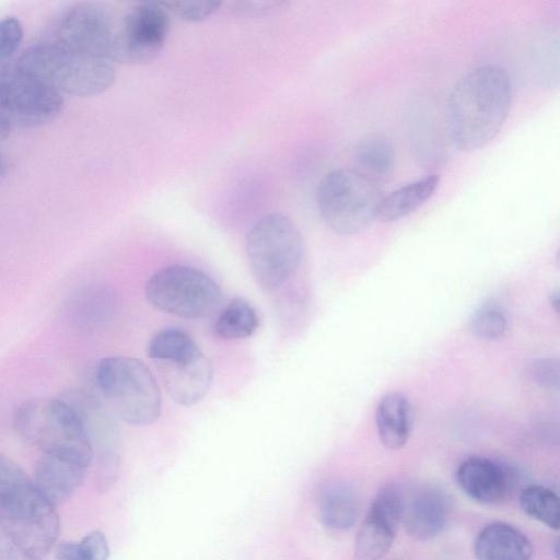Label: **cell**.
I'll return each instance as SVG.
<instances>
[{
  "label": "cell",
  "mask_w": 560,
  "mask_h": 560,
  "mask_svg": "<svg viewBox=\"0 0 560 560\" xmlns=\"http://www.w3.org/2000/svg\"><path fill=\"white\" fill-rule=\"evenodd\" d=\"M200 351L192 337L178 327L161 329L152 337L148 346V355L153 362L185 359Z\"/></svg>",
  "instance_id": "obj_22"
},
{
  "label": "cell",
  "mask_w": 560,
  "mask_h": 560,
  "mask_svg": "<svg viewBox=\"0 0 560 560\" xmlns=\"http://www.w3.org/2000/svg\"><path fill=\"white\" fill-rule=\"evenodd\" d=\"M88 467L72 459L43 454L35 465L33 483L54 506L66 502L81 486Z\"/></svg>",
  "instance_id": "obj_15"
},
{
  "label": "cell",
  "mask_w": 560,
  "mask_h": 560,
  "mask_svg": "<svg viewBox=\"0 0 560 560\" xmlns=\"http://www.w3.org/2000/svg\"><path fill=\"white\" fill-rule=\"evenodd\" d=\"M145 296L156 308L186 319L209 317L222 300L221 289L210 276L186 265L154 272L145 284Z\"/></svg>",
  "instance_id": "obj_8"
},
{
  "label": "cell",
  "mask_w": 560,
  "mask_h": 560,
  "mask_svg": "<svg viewBox=\"0 0 560 560\" xmlns=\"http://www.w3.org/2000/svg\"><path fill=\"white\" fill-rule=\"evenodd\" d=\"M161 4L167 10L171 16L186 22H199L214 14L222 5L220 1H162Z\"/></svg>",
  "instance_id": "obj_28"
},
{
  "label": "cell",
  "mask_w": 560,
  "mask_h": 560,
  "mask_svg": "<svg viewBox=\"0 0 560 560\" xmlns=\"http://www.w3.org/2000/svg\"><path fill=\"white\" fill-rule=\"evenodd\" d=\"M358 501L352 490L345 486H331L319 500L323 524L335 530L351 528L358 518Z\"/></svg>",
  "instance_id": "obj_20"
},
{
  "label": "cell",
  "mask_w": 560,
  "mask_h": 560,
  "mask_svg": "<svg viewBox=\"0 0 560 560\" xmlns=\"http://www.w3.org/2000/svg\"><path fill=\"white\" fill-rule=\"evenodd\" d=\"M18 434L43 454L72 459L86 467L94 453L77 411L61 397L23 401L15 410Z\"/></svg>",
  "instance_id": "obj_2"
},
{
  "label": "cell",
  "mask_w": 560,
  "mask_h": 560,
  "mask_svg": "<svg viewBox=\"0 0 560 560\" xmlns=\"http://www.w3.org/2000/svg\"><path fill=\"white\" fill-rule=\"evenodd\" d=\"M370 510L396 528L404 517L405 500L395 486H386L374 498Z\"/></svg>",
  "instance_id": "obj_27"
},
{
  "label": "cell",
  "mask_w": 560,
  "mask_h": 560,
  "mask_svg": "<svg viewBox=\"0 0 560 560\" xmlns=\"http://www.w3.org/2000/svg\"><path fill=\"white\" fill-rule=\"evenodd\" d=\"M24 35L23 24L16 16H7L0 20V59L12 56Z\"/></svg>",
  "instance_id": "obj_29"
},
{
  "label": "cell",
  "mask_w": 560,
  "mask_h": 560,
  "mask_svg": "<svg viewBox=\"0 0 560 560\" xmlns=\"http://www.w3.org/2000/svg\"><path fill=\"white\" fill-rule=\"evenodd\" d=\"M520 505L525 514L558 530L560 524L559 498L551 489L532 485L520 494Z\"/></svg>",
  "instance_id": "obj_23"
},
{
  "label": "cell",
  "mask_w": 560,
  "mask_h": 560,
  "mask_svg": "<svg viewBox=\"0 0 560 560\" xmlns=\"http://www.w3.org/2000/svg\"><path fill=\"white\" fill-rule=\"evenodd\" d=\"M16 66L60 95L78 97L101 94L117 78L115 63L77 54L56 43L30 47Z\"/></svg>",
  "instance_id": "obj_3"
},
{
  "label": "cell",
  "mask_w": 560,
  "mask_h": 560,
  "mask_svg": "<svg viewBox=\"0 0 560 560\" xmlns=\"http://www.w3.org/2000/svg\"><path fill=\"white\" fill-rule=\"evenodd\" d=\"M288 4L287 1H236L231 3L230 11L241 18H258Z\"/></svg>",
  "instance_id": "obj_32"
},
{
  "label": "cell",
  "mask_w": 560,
  "mask_h": 560,
  "mask_svg": "<svg viewBox=\"0 0 560 560\" xmlns=\"http://www.w3.org/2000/svg\"><path fill=\"white\" fill-rule=\"evenodd\" d=\"M455 476L463 492L479 503H500L511 491L512 481L506 469L487 457L466 458L457 467Z\"/></svg>",
  "instance_id": "obj_13"
},
{
  "label": "cell",
  "mask_w": 560,
  "mask_h": 560,
  "mask_svg": "<svg viewBox=\"0 0 560 560\" xmlns=\"http://www.w3.org/2000/svg\"><path fill=\"white\" fill-rule=\"evenodd\" d=\"M559 362L552 358L535 360L529 368L532 380L539 386L558 390L559 388Z\"/></svg>",
  "instance_id": "obj_30"
},
{
  "label": "cell",
  "mask_w": 560,
  "mask_h": 560,
  "mask_svg": "<svg viewBox=\"0 0 560 560\" xmlns=\"http://www.w3.org/2000/svg\"><path fill=\"white\" fill-rule=\"evenodd\" d=\"M8 170V160L2 151H0V177L5 174Z\"/></svg>",
  "instance_id": "obj_34"
},
{
  "label": "cell",
  "mask_w": 560,
  "mask_h": 560,
  "mask_svg": "<svg viewBox=\"0 0 560 560\" xmlns=\"http://www.w3.org/2000/svg\"><path fill=\"white\" fill-rule=\"evenodd\" d=\"M397 529L369 510L354 541V560H381L390 549Z\"/></svg>",
  "instance_id": "obj_19"
},
{
  "label": "cell",
  "mask_w": 560,
  "mask_h": 560,
  "mask_svg": "<svg viewBox=\"0 0 560 560\" xmlns=\"http://www.w3.org/2000/svg\"><path fill=\"white\" fill-rule=\"evenodd\" d=\"M450 514L451 502L445 492L438 487L425 486L405 502L402 522L410 537L428 540L443 532Z\"/></svg>",
  "instance_id": "obj_14"
},
{
  "label": "cell",
  "mask_w": 560,
  "mask_h": 560,
  "mask_svg": "<svg viewBox=\"0 0 560 560\" xmlns=\"http://www.w3.org/2000/svg\"><path fill=\"white\" fill-rule=\"evenodd\" d=\"M381 188L365 173L335 170L316 189V206L325 224L340 235H353L377 219Z\"/></svg>",
  "instance_id": "obj_6"
},
{
  "label": "cell",
  "mask_w": 560,
  "mask_h": 560,
  "mask_svg": "<svg viewBox=\"0 0 560 560\" xmlns=\"http://www.w3.org/2000/svg\"><path fill=\"white\" fill-rule=\"evenodd\" d=\"M472 549L477 560H529L534 552L527 536L504 522L486 525L477 534Z\"/></svg>",
  "instance_id": "obj_16"
},
{
  "label": "cell",
  "mask_w": 560,
  "mask_h": 560,
  "mask_svg": "<svg viewBox=\"0 0 560 560\" xmlns=\"http://www.w3.org/2000/svg\"><path fill=\"white\" fill-rule=\"evenodd\" d=\"M357 160L364 171L384 176L393 170L395 153L389 141L381 137H373L359 145Z\"/></svg>",
  "instance_id": "obj_25"
},
{
  "label": "cell",
  "mask_w": 560,
  "mask_h": 560,
  "mask_svg": "<svg viewBox=\"0 0 560 560\" xmlns=\"http://www.w3.org/2000/svg\"><path fill=\"white\" fill-rule=\"evenodd\" d=\"M62 96L18 66L0 65V116L12 127H34L54 119Z\"/></svg>",
  "instance_id": "obj_10"
},
{
  "label": "cell",
  "mask_w": 560,
  "mask_h": 560,
  "mask_svg": "<svg viewBox=\"0 0 560 560\" xmlns=\"http://www.w3.org/2000/svg\"><path fill=\"white\" fill-rule=\"evenodd\" d=\"M28 480V476L16 463L0 452V498Z\"/></svg>",
  "instance_id": "obj_31"
},
{
  "label": "cell",
  "mask_w": 560,
  "mask_h": 560,
  "mask_svg": "<svg viewBox=\"0 0 560 560\" xmlns=\"http://www.w3.org/2000/svg\"><path fill=\"white\" fill-rule=\"evenodd\" d=\"M439 183L438 175H428L384 196L376 220L393 222L410 214L434 194Z\"/></svg>",
  "instance_id": "obj_18"
},
{
  "label": "cell",
  "mask_w": 560,
  "mask_h": 560,
  "mask_svg": "<svg viewBox=\"0 0 560 560\" xmlns=\"http://www.w3.org/2000/svg\"><path fill=\"white\" fill-rule=\"evenodd\" d=\"M109 544L104 533L93 530L80 541H66L58 546L56 560H108Z\"/></svg>",
  "instance_id": "obj_24"
},
{
  "label": "cell",
  "mask_w": 560,
  "mask_h": 560,
  "mask_svg": "<svg viewBox=\"0 0 560 560\" xmlns=\"http://www.w3.org/2000/svg\"><path fill=\"white\" fill-rule=\"evenodd\" d=\"M245 248L256 282L262 290L272 291L299 268L304 243L299 228L288 215L272 212L252 225Z\"/></svg>",
  "instance_id": "obj_5"
},
{
  "label": "cell",
  "mask_w": 560,
  "mask_h": 560,
  "mask_svg": "<svg viewBox=\"0 0 560 560\" xmlns=\"http://www.w3.org/2000/svg\"><path fill=\"white\" fill-rule=\"evenodd\" d=\"M97 387L112 410L131 425L153 423L161 413V390L150 369L129 357H107L95 373Z\"/></svg>",
  "instance_id": "obj_4"
},
{
  "label": "cell",
  "mask_w": 560,
  "mask_h": 560,
  "mask_svg": "<svg viewBox=\"0 0 560 560\" xmlns=\"http://www.w3.org/2000/svg\"><path fill=\"white\" fill-rule=\"evenodd\" d=\"M375 423L378 439L385 448L397 451L404 447L412 427L408 398L399 392L384 395L376 407Z\"/></svg>",
  "instance_id": "obj_17"
},
{
  "label": "cell",
  "mask_w": 560,
  "mask_h": 560,
  "mask_svg": "<svg viewBox=\"0 0 560 560\" xmlns=\"http://www.w3.org/2000/svg\"><path fill=\"white\" fill-rule=\"evenodd\" d=\"M0 527L28 560H44L58 538L60 523L56 506L30 480L0 499Z\"/></svg>",
  "instance_id": "obj_7"
},
{
  "label": "cell",
  "mask_w": 560,
  "mask_h": 560,
  "mask_svg": "<svg viewBox=\"0 0 560 560\" xmlns=\"http://www.w3.org/2000/svg\"><path fill=\"white\" fill-rule=\"evenodd\" d=\"M258 323L254 307L243 299H234L220 312L213 328L219 338L235 340L252 336Z\"/></svg>",
  "instance_id": "obj_21"
},
{
  "label": "cell",
  "mask_w": 560,
  "mask_h": 560,
  "mask_svg": "<svg viewBox=\"0 0 560 560\" xmlns=\"http://www.w3.org/2000/svg\"><path fill=\"white\" fill-rule=\"evenodd\" d=\"M511 103L512 82L504 68L487 65L463 75L447 101L453 142L466 152L487 145L502 128Z\"/></svg>",
  "instance_id": "obj_1"
},
{
  "label": "cell",
  "mask_w": 560,
  "mask_h": 560,
  "mask_svg": "<svg viewBox=\"0 0 560 560\" xmlns=\"http://www.w3.org/2000/svg\"><path fill=\"white\" fill-rule=\"evenodd\" d=\"M171 31V14L161 2L132 4L118 30V63L142 65L162 51Z\"/></svg>",
  "instance_id": "obj_11"
},
{
  "label": "cell",
  "mask_w": 560,
  "mask_h": 560,
  "mask_svg": "<svg viewBox=\"0 0 560 560\" xmlns=\"http://www.w3.org/2000/svg\"><path fill=\"white\" fill-rule=\"evenodd\" d=\"M0 560H28L7 537L0 532Z\"/></svg>",
  "instance_id": "obj_33"
},
{
  "label": "cell",
  "mask_w": 560,
  "mask_h": 560,
  "mask_svg": "<svg viewBox=\"0 0 560 560\" xmlns=\"http://www.w3.org/2000/svg\"><path fill=\"white\" fill-rule=\"evenodd\" d=\"M470 330L478 338L497 340L506 330L505 315L495 305H483L474 313L470 319Z\"/></svg>",
  "instance_id": "obj_26"
},
{
  "label": "cell",
  "mask_w": 560,
  "mask_h": 560,
  "mask_svg": "<svg viewBox=\"0 0 560 560\" xmlns=\"http://www.w3.org/2000/svg\"><path fill=\"white\" fill-rule=\"evenodd\" d=\"M559 301H560L559 292L558 291L552 292L550 295V303H551V306L556 310V312H559V304H560Z\"/></svg>",
  "instance_id": "obj_35"
},
{
  "label": "cell",
  "mask_w": 560,
  "mask_h": 560,
  "mask_svg": "<svg viewBox=\"0 0 560 560\" xmlns=\"http://www.w3.org/2000/svg\"><path fill=\"white\" fill-rule=\"evenodd\" d=\"M154 363L165 390L175 402L190 406L207 395L213 370L202 351L190 358Z\"/></svg>",
  "instance_id": "obj_12"
},
{
  "label": "cell",
  "mask_w": 560,
  "mask_h": 560,
  "mask_svg": "<svg viewBox=\"0 0 560 560\" xmlns=\"http://www.w3.org/2000/svg\"><path fill=\"white\" fill-rule=\"evenodd\" d=\"M119 19L105 5L80 2L60 19L56 44L77 54L118 63Z\"/></svg>",
  "instance_id": "obj_9"
}]
</instances>
